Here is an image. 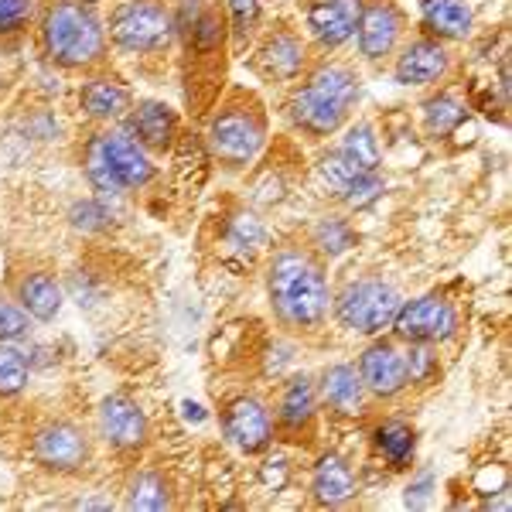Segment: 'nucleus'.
Wrapping results in <instances>:
<instances>
[{
  "label": "nucleus",
  "instance_id": "obj_21",
  "mask_svg": "<svg viewBox=\"0 0 512 512\" xmlns=\"http://www.w3.org/2000/svg\"><path fill=\"white\" fill-rule=\"evenodd\" d=\"M18 294H21L24 311H28L31 318H38V321H52L55 315H59V308H62V287L55 284L48 274L24 277Z\"/></svg>",
  "mask_w": 512,
  "mask_h": 512
},
{
  "label": "nucleus",
  "instance_id": "obj_8",
  "mask_svg": "<svg viewBox=\"0 0 512 512\" xmlns=\"http://www.w3.org/2000/svg\"><path fill=\"white\" fill-rule=\"evenodd\" d=\"M396 335L407 342H444L458 332V315L444 297H417L410 304H400L393 318Z\"/></svg>",
  "mask_w": 512,
  "mask_h": 512
},
{
  "label": "nucleus",
  "instance_id": "obj_35",
  "mask_svg": "<svg viewBox=\"0 0 512 512\" xmlns=\"http://www.w3.org/2000/svg\"><path fill=\"white\" fill-rule=\"evenodd\" d=\"M229 4V14H233V28L236 35H250L256 28V21H260V0H226Z\"/></svg>",
  "mask_w": 512,
  "mask_h": 512
},
{
  "label": "nucleus",
  "instance_id": "obj_12",
  "mask_svg": "<svg viewBox=\"0 0 512 512\" xmlns=\"http://www.w3.org/2000/svg\"><path fill=\"white\" fill-rule=\"evenodd\" d=\"M362 386L373 390L376 396H396L407 386V366H403V355L396 352V345L390 342H376L362 352V366H359Z\"/></svg>",
  "mask_w": 512,
  "mask_h": 512
},
{
  "label": "nucleus",
  "instance_id": "obj_31",
  "mask_svg": "<svg viewBox=\"0 0 512 512\" xmlns=\"http://www.w3.org/2000/svg\"><path fill=\"white\" fill-rule=\"evenodd\" d=\"M403 366H407V383H427L437 373V355L427 349V342H410Z\"/></svg>",
  "mask_w": 512,
  "mask_h": 512
},
{
  "label": "nucleus",
  "instance_id": "obj_7",
  "mask_svg": "<svg viewBox=\"0 0 512 512\" xmlns=\"http://www.w3.org/2000/svg\"><path fill=\"white\" fill-rule=\"evenodd\" d=\"M263 144V123L253 110H233L219 113L209 127V147L219 161H226L229 168H239V164L253 161L256 151Z\"/></svg>",
  "mask_w": 512,
  "mask_h": 512
},
{
  "label": "nucleus",
  "instance_id": "obj_32",
  "mask_svg": "<svg viewBox=\"0 0 512 512\" xmlns=\"http://www.w3.org/2000/svg\"><path fill=\"white\" fill-rule=\"evenodd\" d=\"M318 171H321V178H325L328 185L335 188V195L342 192V188L349 185V181H352L355 175H362L359 164H352L342 151H338V154H328V158L318 164Z\"/></svg>",
  "mask_w": 512,
  "mask_h": 512
},
{
  "label": "nucleus",
  "instance_id": "obj_18",
  "mask_svg": "<svg viewBox=\"0 0 512 512\" xmlns=\"http://www.w3.org/2000/svg\"><path fill=\"white\" fill-rule=\"evenodd\" d=\"M82 110L89 113V117L96 120H117L123 117V113L130 110V93L123 86H117V82L110 79H93L82 86Z\"/></svg>",
  "mask_w": 512,
  "mask_h": 512
},
{
  "label": "nucleus",
  "instance_id": "obj_11",
  "mask_svg": "<svg viewBox=\"0 0 512 512\" xmlns=\"http://www.w3.org/2000/svg\"><path fill=\"white\" fill-rule=\"evenodd\" d=\"M362 0H311L308 28L325 48L345 45L359 28Z\"/></svg>",
  "mask_w": 512,
  "mask_h": 512
},
{
  "label": "nucleus",
  "instance_id": "obj_1",
  "mask_svg": "<svg viewBox=\"0 0 512 512\" xmlns=\"http://www.w3.org/2000/svg\"><path fill=\"white\" fill-rule=\"evenodd\" d=\"M270 304L277 318L294 328H315L328 315V284L325 274L308 253L284 250L270 263Z\"/></svg>",
  "mask_w": 512,
  "mask_h": 512
},
{
  "label": "nucleus",
  "instance_id": "obj_30",
  "mask_svg": "<svg viewBox=\"0 0 512 512\" xmlns=\"http://www.w3.org/2000/svg\"><path fill=\"white\" fill-rule=\"evenodd\" d=\"M315 243L321 246L325 253H345L352 246V229L345 226V219H338V216H328V219H321L318 222V229H315Z\"/></svg>",
  "mask_w": 512,
  "mask_h": 512
},
{
  "label": "nucleus",
  "instance_id": "obj_33",
  "mask_svg": "<svg viewBox=\"0 0 512 512\" xmlns=\"http://www.w3.org/2000/svg\"><path fill=\"white\" fill-rule=\"evenodd\" d=\"M263 243V226L260 219L253 216H236L233 222H229V246L233 250H256V246Z\"/></svg>",
  "mask_w": 512,
  "mask_h": 512
},
{
  "label": "nucleus",
  "instance_id": "obj_22",
  "mask_svg": "<svg viewBox=\"0 0 512 512\" xmlns=\"http://www.w3.org/2000/svg\"><path fill=\"white\" fill-rule=\"evenodd\" d=\"M424 24L437 38H465L472 31V11L461 0H424Z\"/></svg>",
  "mask_w": 512,
  "mask_h": 512
},
{
  "label": "nucleus",
  "instance_id": "obj_13",
  "mask_svg": "<svg viewBox=\"0 0 512 512\" xmlns=\"http://www.w3.org/2000/svg\"><path fill=\"white\" fill-rule=\"evenodd\" d=\"M99 427H103L106 441L113 448H140L147 437L144 410L127 396H106L103 407H99Z\"/></svg>",
  "mask_w": 512,
  "mask_h": 512
},
{
  "label": "nucleus",
  "instance_id": "obj_19",
  "mask_svg": "<svg viewBox=\"0 0 512 512\" xmlns=\"http://www.w3.org/2000/svg\"><path fill=\"white\" fill-rule=\"evenodd\" d=\"M321 393H325V400L332 403L338 414H359V410H362V393H366V386H362V376L355 373L352 366H332L325 373Z\"/></svg>",
  "mask_w": 512,
  "mask_h": 512
},
{
  "label": "nucleus",
  "instance_id": "obj_27",
  "mask_svg": "<svg viewBox=\"0 0 512 512\" xmlns=\"http://www.w3.org/2000/svg\"><path fill=\"white\" fill-rule=\"evenodd\" d=\"M28 383V359L14 345L0 342V396H14Z\"/></svg>",
  "mask_w": 512,
  "mask_h": 512
},
{
  "label": "nucleus",
  "instance_id": "obj_40",
  "mask_svg": "<svg viewBox=\"0 0 512 512\" xmlns=\"http://www.w3.org/2000/svg\"><path fill=\"white\" fill-rule=\"evenodd\" d=\"M185 417L188 420H205V414H202V407H198V403H185Z\"/></svg>",
  "mask_w": 512,
  "mask_h": 512
},
{
  "label": "nucleus",
  "instance_id": "obj_14",
  "mask_svg": "<svg viewBox=\"0 0 512 512\" xmlns=\"http://www.w3.org/2000/svg\"><path fill=\"white\" fill-rule=\"evenodd\" d=\"M396 38H400V14H396L393 4L379 0V4L366 7V11L359 14V48L369 62L390 55Z\"/></svg>",
  "mask_w": 512,
  "mask_h": 512
},
{
  "label": "nucleus",
  "instance_id": "obj_9",
  "mask_svg": "<svg viewBox=\"0 0 512 512\" xmlns=\"http://www.w3.org/2000/svg\"><path fill=\"white\" fill-rule=\"evenodd\" d=\"M222 431H226V441L236 444L239 451L256 454L270 444V414L260 400L253 396H239L226 407L222 414Z\"/></svg>",
  "mask_w": 512,
  "mask_h": 512
},
{
  "label": "nucleus",
  "instance_id": "obj_24",
  "mask_svg": "<svg viewBox=\"0 0 512 512\" xmlns=\"http://www.w3.org/2000/svg\"><path fill=\"white\" fill-rule=\"evenodd\" d=\"M414 444V431L407 424H400V420H390V424H383L376 431V448L390 461V468H407L410 458H414Z\"/></svg>",
  "mask_w": 512,
  "mask_h": 512
},
{
  "label": "nucleus",
  "instance_id": "obj_5",
  "mask_svg": "<svg viewBox=\"0 0 512 512\" xmlns=\"http://www.w3.org/2000/svg\"><path fill=\"white\" fill-rule=\"evenodd\" d=\"M110 35L123 52L147 55L171 41V14L158 0H123L113 11Z\"/></svg>",
  "mask_w": 512,
  "mask_h": 512
},
{
  "label": "nucleus",
  "instance_id": "obj_20",
  "mask_svg": "<svg viewBox=\"0 0 512 512\" xmlns=\"http://www.w3.org/2000/svg\"><path fill=\"white\" fill-rule=\"evenodd\" d=\"M260 65H263V72L274 76V79H294L304 65L301 41H297L294 35H287V31H280V35H274L267 45H263Z\"/></svg>",
  "mask_w": 512,
  "mask_h": 512
},
{
  "label": "nucleus",
  "instance_id": "obj_25",
  "mask_svg": "<svg viewBox=\"0 0 512 512\" xmlns=\"http://www.w3.org/2000/svg\"><path fill=\"white\" fill-rule=\"evenodd\" d=\"M127 506L130 509H140V512H161L171 506V492H168V482L154 472H140L134 475L127 489Z\"/></svg>",
  "mask_w": 512,
  "mask_h": 512
},
{
  "label": "nucleus",
  "instance_id": "obj_23",
  "mask_svg": "<svg viewBox=\"0 0 512 512\" xmlns=\"http://www.w3.org/2000/svg\"><path fill=\"white\" fill-rule=\"evenodd\" d=\"M311 417H315V386L304 376L291 379L284 390V400H280V420L291 431H301V427L311 424Z\"/></svg>",
  "mask_w": 512,
  "mask_h": 512
},
{
  "label": "nucleus",
  "instance_id": "obj_29",
  "mask_svg": "<svg viewBox=\"0 0 512 512\" xmlns=\"http://www.w3.org/2000/svg\"><path fill=\"white\" fill-rule=\"evenodd\" d=\"M383 195V181L376 178V171H362V175H355L349 185L338 192L345 205H352V209H362V205L376 202V198Z\"/></svg>",
  "mask_w": 512,
  "mask_h": 512
},
{
  "label": "nucleus",
  "instance_id": "obj_15",
  "mask_svg": "<svg viewBox=\"0 0 512 512\" xmlns=\"http://www.w3.org/2000/svg\"><path fill=\"white\" fill-rule=\"evenodd\" d=\"M448 72V52L437 41H414L396 62V82L403 86H427Z\"/></svg>",
  "mask_w": 512,
  "mask_h": 512
},
{
  "label": "nucleus",
  "instance_id": "obj_28",
  "mask_svg": "<svg viewBox=\"0 0 512 512\" xmlns=\"http://www.w3.org/2000/svg\"><path fill=\"white\" fill-rule=\"evenodd\" d=\"M424 110H427V127H431V134H451V130L465 120V106L448 93L434 96Z\"/></svg>",
  "mask_w": 512,
  "mask_h": 512
},
{
  "label": "nucleus",
  "instance_id": "obj_3",
  "mask_svg": "<svg viewBox=\"0 0 512 512\" xmlns=\"http://www.w3.org/2000/svg\"><path fill=\"white\" fill-rule=\"evenodd\" d=\"M86 178L96 192L120 195L127 188H140L154 178V164L147 161L144 147L130 130L96 134L86 144Z\"/></svg>",
  "mask_w": 512,
  "mask_h": 512
},
{
  "label": "nucleus",
  "instance_id": "obj_17",
  "mask_svg": "<svg viewBox=\"0 0 512 512\" xmlns=\"http://www.w3.org/2000/svg\"><path fill=\"white\" fill-rule=\"evenodd\" d=\"M175 113L164 103H140L134 120H130V134H137V140L144 147H154V151H168L171 140H175Z\"/></svg>",
  "mask_w": 512,
  "mask_h": 512
},
{
  "label": "nucleus",
  "instance_id": "obj_10",
  "mask_svg": "<svg viewBox=\"0 0 512 512\" xmlns=\"http://www.w3.org/2000/svg\"><path fill=\"white\" fill-rule=\"evenodd\" d=\"M86 437L76 424H48L41 427L38 437H35V458L38 465L52 468V472H76V468L86 461Z\"/></svg>",
  "mask_w": 512,
  "mask_h": 512
},
{
  "label": "nucleus",
  "instance_id": "obj_36",
  "mask_svg": "<svg viewBox=\"0 0 512 512\" xmlns=\"http://www.w3.org/2000/svg\"><path fill=\"white\" fill-rule=\"evenodd\" d=\"M31 18V0H0V35L18 31Z\"/></svg>",
  "mask_w": 512,
  "mask_h": 512
},
{
  "label": "nucleus",
  "instance_id": "obj_26",
  "mask_svg": "<svg viewBox=\"0 0 512 512\" xmlns=\"http://www.w3.org/2000/svg\"><path fill=\"white\" fill-rule=\"evenodd\" d=\"M342 154L352 164H359L362 171H376V164H379V144H376L373 127H366V123L352 127L349 137H345V144H342Z\"/></svg>",
  "mask_w": 512,
  "mask_h": 512
},
{
  "label": "nucleus",
  "instance_id": "obj_16",
  "mask_svg": "<svg viewBox=\"0 0 512 512\" xmlns=\"http://www.w3.org/2000/svg\"><path fill=\"white\" fill-rule=\"evenodd\" d=\"M311 492L321 506H342L355 495V475L349 468V461L338 458V454H325L315 468V482H311Z\"/></svg>",
  "mask_w": 512,
  "mask_h": 512
},
{
  "label": "nucleus",
  "instance_id": "obj_2",
  "mask_svg": "<svg viewBox=\"0 0 512 512\" xmlns=\"http://www.w3.org/2000/svg\"><path fill=\"white\" fill-rule=\"evenodd\" d=\"M355 99H359V79L345 65H321L315 76L304 82L301 93L294 96L291 117L308 134L325 137L342 127Z\"/></svg>",
  "mask_w": 512,
  "mask_h": 512
},
{
  "label": "nucleus",
  "instance_id": "obj_38",
  "mask_svg": "<svg viewBox=\"0 0 512 512\" xmlns=\"http://www.w3.org/2000/svg\"><path fill=\"white\" fill-rule=\"evenodd\" d=\"M260 482L267 485V489H284V482H287V465L284 461H267V465L260 468Z\"/></svg>",
  "mask_w": 512,
  "mask_h": 512
},
{
  "label": "nucleus",
  "instance_id": "obj_37",
  "mask_svg": "<svg viewBox=\"0 0 512 512\" xmlns=\"http://www.w3.org/2000/svg\"><path fill=\"white\" fill-rule=\"evenodd\" d=\"M106 212L99 209V205H93V202H82V205H76L72 209V222H76L79 229H86V233H93V229H103L106 226Z\"/></svg>",
  "mask_w": 512,
  "mask_h": 512
},
{
  "label": "nucleus",
  "instance_id": "obj_34",
  "mask_svg": "<svg viewBox=\"0 0 512 512\" xmlns=\"http://www.w3.org/2000/svg\"><path fill=\"white\" fill-rule=\"evenodd\" d=\"M24 335H28V315L11 301H0V342H14Z\"/></svg>",
  "mask_w": 512,
  "mask_h": 512
},
{
  "label": "nucleus",
  "instance_id": "obj_6",
  "mask_svg": "<svg viewBox=\"0 0 512 512\" xmlns=\"http://www.w3.org/2000/svg\"><path fill=\"white\" fill-rule=\"evenodd\" d=\"M396 311H400V294L383 280H359L338 297V321L359 335H379L390 328Z\"/></svg>",
  "mask_w": 512,
  "mask_h": 512
},
{
  "label": "nucleus",
  "instance_id": "obj_4",
  "mask_svg": "<svg viewBox=\"0 0 512 512\" xmlns=\"http://www.w3.org/2000/svg\"><path fill=\"white\" fill-rule=\"evenodd\" d=\"M41 38L52 55V62L79 69V65H93L103 55V24L82 0H59L48 7L45 24H41Z\"/></svg>",
  "mask_w": 512,
  "mask_h": 512
},
{
  "label": "nucleus",
  "instance_id": "obj_39",
  "mask_svg": "<svg viewBox=\"0 0 512 512\" xmlns=\"http://www.w3.org/2000/svg\"><path fill=\"white\" fill-rule=\"evenodd\" d=\"M431 489H434V478L420 475V482L407 489V506H424V502L431 499Z\"/></svg>",
  "mask_w": 512,
  "mask_h": 512
}]
</instances>
